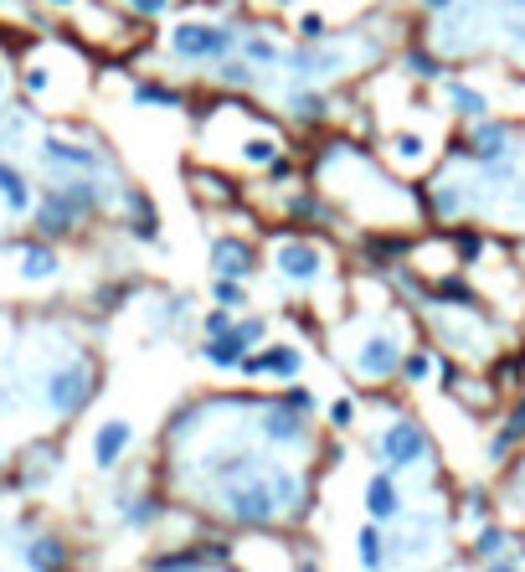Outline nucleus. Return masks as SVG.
<instances>
[{"label":"nucleus","instance_id":"nucleus-1","mask_svg":"<svg viewBox=\"0 0 525 572\" xmlns=\"http://www.w3.org/2000/svg\"><path fill=\"white\" fill-rule=\"evenodd\" d=\"M238 21H211V15H186L166 31V62L186 73H211L227 52H238Z\"/></svg>","mask_w":525,"mask_h":572},{"label":"nucleus","instance_id":"nucleus-2","mask_svg":"<svg viewBox=\"0 0 525 572\" xmlns=\"http://www.w3.org/2000/svg\"><path fill=\"white\" fill-rule=\"evenodd\" d=\"M263 263L294 289H315L335 273V253L319 238H309V232H279V238L269 242Z\"/></svg>","mask_w":525,"mask_h":572},{"label":"nucleus","instance_id":"nucleus-3","mask_svg":"<svg viewBox=\"0 0 525 572\" xmlns=\"http://www.w3.org/2000/svg\"><path fill=\"white\" fill-rule=\"evenodd\" d=\"M217 511L242 531H269L273 521H279V500H273L263 475H242V480L217 485Z\"/></svg>","mask_w":525,"mask_h":572},{"label":"nucleus","instance_id":"nucleus-4","mask_svg":"<svg viewBox=\"0 0 525 572\" xmlns=\"http://www.w3.org/2000/svg\"><path fill=\"white\" fill-rule=\"evenodd\" d=\"M98 397V366L88 362V356H73V362H62V366H52L46 372V382H42V403H46V413L52 418H77L83 407Z\"/></svg>","mask_w":525,"mask_h":572},{"label":"nucleus","instance_id":"nucleus-5","mask_svg":"<svg viewBox=\"0 0 525 572\" xmlns=\"http://www.w3.org/2000/svg\"><path fill=\"white\" fill-rule=\"evenodd\" d=\"M376 459H381L391 475H402V469H428L433 465V434H428L412 413H397V418L376 434Z\"/></svg>","mask_w":525,"mask_h":572},{"label":"nucleus","instance_id":"nucleus-6","mask_svg":"<svg viewBox=\"0 0 525 572\" xmlns=\"http://www.w3.org/2000/svg\"><path fill=\"white\" fill-rule=\"evenodd\" d=\"M36 155H42V166L52 170V176H108V170H114L108 150L88 135H57V129H52V135L36 139Z\"/></svg>","mask_w":525,"mask_h":572},{"label":"nucleus","instance_id":"nucleus-7","mask_svg":"<svg viewBox=\"0 0 525 572\" xmlns=\"http://www.w3.org/2000/svg\"><path fill=\"white\" fill-rule=\"evenodd\" d=\"M402 331L397 325H371V331L356 341V351H350V372H356V382H366V387H387V382H397V362H402Z\"/></svg>","mask_w":525,"mask_h":572},{"label":"nucleus","instance_id":"nucleus-8","mask_svg":"<svg viewBox=\"0 0 525 572\" xmlns=\"http://www.w3.org/2000/svg\"><path fill=\"white\" fill-rule=\"evenodd\" d=\"M269 341V320L263 315H232V325L217 335H201V362L217 366V372H238V362L248 356L253 346H263Z\"/></svg>","mask_w":525,"mask_h":572},{"label":"nucleus","instance_id":"nucleus-9","mask_svg":"<svg viewBox=\"0 0 525 572\" xmlns=\"http://www.w3.org/2000/svg\"><path fill=\"white\" fill-rule=\"evenodd\" d=\"M242 382H300L304 377V351L294 341H263L238 362Z\"/></svg>","mask_w":525,"mask_h":572},{"label":"nucleus","instance_id":"nucleus-10","mask_svg":"<svg viewBox=\"0 0 525 572\" xmlns=\"http://www.w3.org/2000/svg\"><path fill=\"white\" fill-rule=\"evenodd\" d=\"M27 222H31V238H42V242H62V238H73V232H83V211L62 196V186L52 181L46 186L36 201H31V211H27Z\"/></svg>","mask_w":525,"mask_h":572},{"label":"nucleus","instance_id":"nucleus-11","mask_svg":"<svg viewBox=\"0 0 525 572\" xmlns=\"http://www.w3.org/2000/svg\"><path fill=\"white\" fill-rule=\"evenodd\" d=\"M279 211H284L288 227H300V232H335L340 227V207H335L330 196H325V186H288L284 196H279Z\"/></svg>","mask_w":525,"mask_h":572},{"label":"nucleus","instance_id":"nucleus-12","mask_svg":"<svg viewBox=\"0 0 525 572\" xmlns=\"http://www.w3.org/2000/svg\"><path fill=\"white\" fill-rule=\"evenodd\" d=\"M515 150V124L505 119H474L464 129V135L453 139V155H464V160H474V166H495V160H511Z\"/></svg>","mask_w":525,"mask_h":572},{"label":"nucleus","instance_id":"nucleus-13","mask_svg":"<svg viewBox=\"0 0 525 572\" xmlns=\"http://www.w3.org/2000/svg\"><path fill=\"white\" fill-rule=\"evenodd\" d=\"M422 310H433V315H484V294L474 284H469L464 273H438V279H428L418 294Z\"/></svg>","mask_w":525,"mask_h":572},{"label":"nucleus","instance_id":"nucleus-14","mask_svg":"<svg viewBox=\"0 0 525 572\" xmlns=\"http://www.w3.org/2000/svg\"><path fill=\"white\" fill-rule=\"evenodd\" d=\"M119 227L129 232L135 242H150L166 253V227H160V207H155V196L145 186H119Z\"/></svg>","mask_w":525,"mask_h":572},{"label":"nucleus","instance_id":"nucleus-15","mask_svg":"<svg viewBox=\"0 0 525 572\" xmlns=\"http://www.w3.org/2000/svg\"><path fill=\"white\" fill-rule=\"evenodd\" d=\"M258 434L269 438L273 449H309V438H315V418H304L294 407H284L279 397L258 407Z\"/></svg>","mask_w":525,"mask_h":572},{"label":"nucleus","instance_id":"nucleus-16","mask_svg":"<svg viewBox=\"0 0 525 572\" xmlns=\"http://www.w3.org/2000/svg\"><path fill=\"white\" fill-rule=\"evenodd\" d=\"M356 258L371 273H391L412 258V238H407L402 227H366V232L356 238Z\"/></svg>","mask_w":525,"mask_h":572},{"label":"nucleus","instance_id":"nucleus-17","mask_svg":"<svg viewBox=\"0 0 525 572\" xmlns=\"http://www.w3.org/2000/svg\"><path fill=\"white\" fill-rule=\"evenodd\" d=\"M211 279H248L253 284V273L263 269V248L253 238H242V232H227V238L211 242Z\"/></svg>","mask_w":525,"mask_h":572},{"label":"nucleus","instance_id":"nucleus-18","mask_svg":"<svg viewBox=\"0 0 525 572\" xmlns=\"http://www.w3.org/2000/svg\"><path fill=\"white\" fill-rule=\"evenodd\" d=\"M11 253H15V284H21V289H42V284H57V279H62L57 242L27 238V242H15Z\"/></svg>","mask_w":525,"mask_h":572},{"label":"nucleus","instance_id":"nucleus-19","mask_svg":"<svg viewBox=\"0 0 525 572\" xmlns=\"http://www.w3.org/2000/svg\"><path fill=\"white\" fill-rule=\"evenodd\" d=\"M263 480H269V490H273V500H279V516H309L315 511V490H309V480H304V469H294V465H273V469H263Z\"/></svg>","mask_w":525,"mask_h":572},{"label":"nucleus","instance_id":"nucleus-20","mask_svg":"<svg viewBox=\"0 0 525 572\" xmlns=\"http://www.w3.org/2000/svg\"><path fill=\"white\" fill-rule=\"evenodd\" d=\"M360 506H366V521H376V527H387V521H397V516L407 511L402 485H397V475H391L387 465H381L371 480H366V490H360Z\"/></svg>","mask_w":525,"mask_h":572},{"label":"nucleus","instance_id":"nucleus-21","mask_svg":"<svg viewBox=\"0 0 525 572\" xmlns=\"http://www.w3.org/2000/svg\"><path fill=\"white\" fill-rule=\"evenodd\" d=\"M284 114H288L294 124H304V129H315V124H330L335 93L325 89V83H294V89L284 93Z\"/></svg>","mask_w":525,"mask_h":572},{"label":"nucleus","instance_id":"nucleus-22","mask_svg":"<svg viewBox=\"0 0 525 572\" xmlns=\"http://www.w3.org/2000/svg\"><path fill=\"white\" fill-rule=\"evenodd\" d=\"M135 444V423L129 418H104L98 423V434H93V469L98 475H114L124 465V454Z\"/></svg>","mask_w":525,"mask_h":572},{"label":"nucleus","instance_id":"nucleus-23","mask_svg":"<svg viewBox=\"0 0 525 572\" xmlns=\"http://www.w3.org/2000/svg\"><path fill=\"white\" fill-rule=\"evenodd\" d=\"M52 181H57L62 196H67V201L83 211V222H98V217L108 211V201H114V191H108V176H52Z\"/></svg>","mask_w":525,"mask_h":572},{"label":"nucleus","instance_id":"nucleus-24","mask_svg":"<svg viewBox=\"0 0 525 572\" xmlns=\"http://www.w3.org/2000/svg\"><path fill=\"white\" fill-rule=\"evenodd\" d=\"M114 516H119V527L129 531H150L166 521V500L155 496V490H139V496H114Z\"/></svg>","mask_w":525,"mask_h":572},{"label":"nucleus","instance_id":"nucleus-25","mask_svg":"<svg viewBox=\"0 0 525 572\" xmlns=\"http://www.w3.org/2000/svg\"><path fill=\"white\" fill-rule=\"evenodd\" d=\"M57 444L52 438H42V444H31L27 454H21V465H15V490H42L52 475H57Z\"/></svg>","mask_w":525,"mask_h":572},{"label":"nucleus","instance_id":"nucleus-26","mask_svg":"<svg viewBox=\"0 0 525 572\" xmlns=\"http://www.w3.org/2000/svg\"><path fill=\"white\" fill-rule=\"evenodd\" d=\"M443 108H449L453 119L474 124V119L490 114V93L474 89V83H464V77H443Z\"/></svg>","mask_w":525,"mask_h":572},{"label":"nucleus","instance_id":"nucleus-27","mask_svg":"<svg viewBox=\"0 0 525 572\" xmlns=\"http://www.w3.org/2000/svg\"><path fill=\"white\" fill-rule=\"evenodd\" d=\"M186 191H191L201 207H232L242 196V186L232 181V176H222V170H186Z\"/></svg>","mask_w":525,"mask_h":572},{"label":"nucleus","instance_id":"nucleus-28","mask_svg":"<svg viewBox=\"0 0 525 572\" xmlns=\"http://www.w3.org/2000/svg\"><path fill=\"white\" fill-rule=\"evenodd\" d=\"M186 98L191 93L180 89V83H170V77H139V83H129V104L135 108H186Z\"/></svg>","mask_w":525,"mask_h":572},{"label":"nucleus","instance_id":"nucleus-29","mask_svg":"<svg viewBox=\"0 0 525 572\" xmlns=\"http://www.w3.org/2000/svg\"><path fill=\"white\" fill-rule=\"evenodd\" d=\"M67 562H73V547H67V537H57V531H36L27 542L31 572H67Z\"/></svg>","mask_w":525,"mask_h":572},{"label":"nucleus","instance_id":"nucleus-30","mask_svg":"<svg viewBox=\"0 0 525 572\" xmlns=\"http://www.w3.org/2000/svg\"><path fill=\"white\" fill-rule=\"evenodd\" d=\"M387 155H391V166L418 170V166H428V155H433V139L422 135V129H391V135H387Z\"/></svg>","mask_w":525,"mask_h":572},{"label":"nucleus","instance_id":"nucleus-31","mask_svg":"<svg viewBox=\"0 0 525 572\" xmlns=\"http://www.w3.org/2000/svg\"><path fill=\"white\" fill-rule=\"evenodd\" d=\"M31 181H27V170L15 166V160H0V207H6V217H27L31 211Z\"/></svg>","mask_w":525,"mask_h":572},{"label":"nucleus","instance_id":"nucleus-32","mask_svg":"<svg viewBox=\"0 0 525 572\" xmlns=\"http://www.w3.org/2000/svg\"><path fill=\"white\" fill-rule=\"evenodd\" d=\"M397 67H402V73L412 77V83H443V77H449L443 58H438L433 46H422V42L402 46V58H397Z\"/></svg>","mask_w":525,"mask_h":572},{"label":"nucleus","instance_id":"nucleus-33","mask_svg":"<svg viewBox=\"0 0 525 572\" xmlns=\"http://www.w3.org/2000/svg\"><path fill=\"white\" fill-rule=\"evenodd\" d=\"M238 58H248L258 73H269V67H279V58H284V42H279L273 31H238Z\"/></svg>","mask_w":525,"mask_h":572},{"label":"nucleus","instance_id":"nucleus-34","mask_svg":"<svg viewBox=\"0 0 525 572\" xmlns=\"http://www.w3.org/2000/svg\"><path fill=\"white\" fill-rule=\"evenodd\" d=\"M511 547H515V537L500 527L495 516H490V521H480L474 537H469V558H474V562H495V558H505Z\"/></svg>","mask_w":525,"mask_h":572},{"label":"nucleus","instance_id":"nucleus-35","mask_svg":"<svg viewBox=\"0 0 525 572\" xmlns=\"http://www.w3.org/2000/svg\"><path fill=\"white\" fill-rule=\"evenodd\" d=\"M211 77H217V89H227V93H253L258 89V67L248 58H238V52H227L217 67H211Z\"/></svg>","mask_w":525,"mask_h":572},{"label":"nucleus","instance_id":"nucleus-36","mask_svg":"<svg viewBox=\"0 0 525 572\" xmlns=\"http://www.w3.org/2000/svg\"><path fill=\"white\" fill-rule=\"evenodd\" d=\"M449 253L459 269H480L484 258H490V238H484L480 227H453L449 232Z\"/></svg>","mask_w":525,"mask_h":572},{"label":"nucleus","instance_id":"nucleus-37","mask_svg":"<svg viewBox=\"0 0 525 572\" xmlns=\"http://www.w3.org/2000/svg\"><path fill=\"white\" fill-rule=\"evenodd\" d=\"M433 372H438L433 346H412V351H402V362H397V382H402V387H422V382H433Z\"/></svg>","mask_w":525,"mask_h":572},{"label":"nucleus","instance_id":"nucleus-38","mask_svg":"<svg viewBox=\"0 0 525 572\" xmlns=\"http://www.w3.org/2000/svg\"><path fill=\"white\" fill-rule=\"evenodd\" d=\"M387 558H391L387 531L376 527V521H366V527L356 531V562H360L366 572H371V568H387Z\"/></svg>","mask_w":525,"mask_h":572},{"label":"nucleus","instance_id":"nucleus-39","mask_svg":"<svg viewBox=\"0 0 525 572\" xmlns=\"http://www.w3.org/2000/svg\"><path fill=\"white\" fill-rule=\"evenodd\" d=\"M422 211H428L433 222H459V211H464V191H459L453 181H433V191H428Z\"/></svg>","mask_w":525,"mask_h":572},{"label":"nucleus","instance_id":"nucleus-40","mask_svg":"<svg viewBox=\"0 0 525 572\" xmlns=\"http://www.w3.org/2000/svg\"><path fill=\"white\" fill-rule=\"evenodd\" d=\"M150 572H211V568H207V558L196 552V542H186V547H170V552L150 558Z\"/></svg>","mask_w":525,"mask_h":572},{"label":"nucleus","instance_id":"nucleus-41","mask_svg":"<svg viewBox=\"0 0 525 572\" xmlns=\"http://www.w3.org/2000/svg\"><path fill=\"white\" fill-rule=\"evenodd\" d=\"M211 304H217V310H232V315H242V310L253 304V294H248V279H211Z\"/></svg>","mask_w":525,"mask_h":572},{"label":"nucleus","instance_id":"nucleus-42","mask_svg":"<svg viewBox=\"0 0 525 572\" xmlns=\"http://www.w3.org/2000/svg\"><path fill=\"white\" fill-rule=\"evenodd\" d=\"M279 150H284V139L263 129V135L242 139V145H238V160H242V166H253V170H263V166H269V160H273V155H279Z\"/></svg>","mask_w":525,"mask_h":572},{"label":"nucleus","instance_id":"nucleus-43","mask_svg":"<svg viewBox=\"0 0 525 572\" xmlns=\"http://www.w3.org/2000/svg\"><path fill=\"white\" fill-rule=\"evenodd\" d=\"M52 83H57V73H52L46 62H27V67H21V98H27V104L46 98V93H52Z\"/></svg>","mask_w":525,"mask_h":572},{"label":"nucleus","instance_id":"nucleus-44","mask_svg":"<svg viewBox=\"0 0 525 572\" xmlns=\"http://www.w3.org/2000/svg\"><path fill=\"white\" fill-rule=\"evenodd\" d=\"M135 300V284L129 279H119V284H104V289H93V315H114V310H124V304Z\"/></svg>","mask_w":525,"mask_h":572},{"label":"nucleus","instance_id":"nucleus-45","mask_svg":"<svg viewBox=\"0 0 525 572\" xmlns=\"http://www.w3.org/2000/svg\"><path fill=\"white\" fill-rule=\"evenodd\" d=\"M300 181V160H294V155H273L269 166H263V186H273V191H288V186Z\"/></svg>","mask_w":525,"mask_h":572},{"label":"nucleus","instance_id":"nucleus-46","mask_svg":"<svg viewBox=\"0 0 525 572\" xmlns=\"http://www.w3.org/2000/svg\"><path fill=\"white\" fill-rule=\"evenodd\" d=\"M186 310H191V300H186V294H166V300L150 304V325H155V331H170L176 320H186Z\"/></svg>","mask_w":525,"mask_h":572},{"label":"nucleus","instance_id":"nucleus-47","mask_svg":"<svg viewBox=\"0 0 525 572\" xmlns=\"http://www.w3.org/2000/svg\"><path fill=\"white\" fill-rule=\"evenodd\" d=\"M356 418H360L356 397H335V403L325 407V428H330V434H350V428H356Z\"/></svg>","mask_w":525,"mask_h":572},{"label":"nucleus","instance_id":"nucleus-48","mask_svg":"<svg viewBox=\"0 0 525 572\" xmlns=\"http://www.w3.org/2000/svg\"><path fill=\"white\" fill-rule=\"evenodd\" d=\"M279 403L284 407H294V413H304V418H315L319 413V397L304 382H284V392H279Z\"/></svg>","mask_w":525,"mask_h":572},{"label":"nucleus","instance_id":"nucleus-49","mask_svg":"<svg viewBox=\"0 0 525 572\" xmlns=\"http://www.w3.org/2000/svg\"><path fill=\"white\" fill-rule=\"evenodd\" d=\"M196 423H207V403H186V407H176V418L166 423V438L176 444L180 434H191Z\"/></svg>","mask_w":525,"mask_h":572},{"label":"nucleus","instance_id":"nucleus-50","mask_svg":"<svg viewBox=\"0 0 525 572\" xmlns=\"http://www.w3.org/2000/svg\"><path fill=\"white\" fill-rule=\"evenodd\" d=\"M294 31H300V42H330V15L325 11H300Z\"/></svg>","mask_w":525,"mask_h":572},{"label":"nucleus","instance_id":"nucleus-51","mask_svg":"<svg viewBox=\"0 0 525 572\" xmlns=\"http://www.w3.org/2000/svg\"><path fill=\"white\" fill-rule=\"evenodd\" d=\"M500 434L511 438L515 449H521V444H525V387H521V397H515V403H511V413L500 418Z\"/></svg>","mask_w":525,"mask_h":572},{"label":"nucleus","instance_id":"nucleus-52","mask_svg":"<svg viewBox=\"0 0 525 572\" xmlns=\"http://www.w3.org/2000/svg\"><path fill=\"white\" fill-rule=\"evenodd\" d=\"M124 11L135 15V21H160V15L176 11V0H124Z\"/></svg>","mask_w":525,"mask_h":572},{"label":"nucleus","instance_id":"nucleus-53","mask_svg":"<svg viewBox=\"0 0 525 572\" xmlns=\"http://www.w3.org/2000/svg\"><path fill=\"white\" fill-rule=\"evenodd\" d=\"M464 516L474 521V527H480V521H490V516H495V500H490V490H469V496H464Z\"/></svg>","mask_w":525,"mask_h":572},{"label":"nucleus","instance_id":"nucleus-54","mask_svg":"<svg viewBox=\"0 0 525 572\" xmlns=\"http://www.w3.org/2000/svg\"><path fill=\"white\" fill-rule=\"evenodd\" d=\"M480 572H525V558H521V552H515V547H511L505 558H495V562H480Z\"/></svg>","mask_w":525,"mask_h":572},{"label":"nucleus","instance_id":"nucleus-55","mask_svg":"<svg viewBox=\"0 0 525 572\" xmlns=\"http://www.w3.org/2000/svg\"><path fill=\"white\" fill-rule=\"evenodd\" d=\"M227 325H232V310H217V304H211L207 315H201V335H217V331H227Z\"/></svg>","mask_w":525,"mask_h":572},{"label":"nucleus","instance_id":"nucleus-56","mask_svg":"<svg viewBox=\"0 0 525 572\" xmlns=\"http://www.w3.org/2000/svg\"><path fill=\"white\" fill-rule=\"evenodd\" d=\"M418 6H422V11H428V15H443V11H453L459 0H418Z\"/></svg>","mask_w":525,"mask_h":572},{"label":"nucleus","instance_id":"nucleus-57","mask_svg":"<svg viewBox=\"0 0 525 572\" xmlns=\"http://www.w3.org/2000/svg\"><path fill=\"white\" fill-rule=\"evenodd\" d=\"M46 11H83V6H88V0H42Z\"/></svg>","mask_w":525,"mask_h":572},{"label":"nucleus","instance_id":"nucleus-58","mask_svg":"<svg viewBox=\"0 0 525 572\" xmlns=\"http://www.w3.org/2000/svg\"><path fill=\"white\" fill-rule=\"evenodd\" d=\"M300 572H325V568H319L315 558H300Z\"/></svg>","mask_w":525,"mask_h":572},{"label":"nucleus","instance_id":"nucleus-59","mask_svg":"<svg viewBox=\"0 0 525 572\" xmlns=\"http://www.w3.org/2000/svg\"><path fill=\"white\" fill-rule=\"evenodd\" d=\"M6 93H11V77H6V67H0V104H6Z\"/></svg>","mask_w":525,"mask_h":572},{"label":"nucleus","instance_id":"nucleus-60","mask_svg":"<svg viewBox=\"0 0 525 572\" xmlns=\"http://www.w3.org/2000/svg\"><path fill=\"white\" fill-rule=\"evenodd\" d=\"M511 6H525V0H511Z\"/></svg>","mask_w":525,"mask_h":572},{"label":"nucleus","instance_id":"nucleus-61","mask_svg":"<svg viewBox=\"0 0 525 572\" xmlns=\"http://www.w3.org/2000/svg\"><path fill=\"white\" fill-rule=\"evenodd\" d=\"M371 572H387V568H371Z\"/></svg>","mask_w":525,"mask_h":572},{"label":"nucleus","instance_id":"nucleus-62","mask_svg":"<svg viewBox=\"0 0 525 572\" xmlns=\"http://www.w3.org/2000/svg\"><path fill=\"white\" fill-rule=\"evenodd\" d=\"M521 263H525V248H521Z\"/></svg>","mask_w":525,"mask_h":572},{"label":"nucleus","instance_id":"nucleus-63","mask_svg":"<svg viewBox=\"0 0 525 572\" xmlns=\"http://www.w3.org/2000/svg\"><path fill=\"white\" fill-rule=\"evenodd\" d=\"M0 11H6V0H0Z\"/></svg>","mask_w":525,"mask_h":572},{"label":"nucleus","instance_id":"nucleus-64","mask_svg":"<svg viewBox=\"0 0 525 572\" xmlns=\"http://www.w3.org/2000/svg\"><path fill=\"white\" fill-rule=\"evenodd\" d=\"M176 6H180V0H176Z\"/></svg>","mask_w":525,"mask_h":572}]
</instances>
